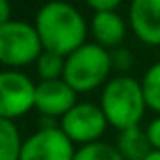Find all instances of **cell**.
<instances>
[{
	"label": "cell",
	"instance_id": "cell-1",
	"mask_svg": "<svg viewBox=\"0 0 160 160\" xmlns=\"http://www.w3.org/2000/svg\"><path fill=\"white\" fill-rule=\"evenodd\" d=\"M34 25L42 38L43 49L60 53L64 57L83 45L91 30L83 13L64 0L45 2L38 10Z\"/></svg>",
	"mask_w": 160,
	"mask_h": 160
},
{
	"label": "cell",
	"instance_id": "cell-2",
	"mask_svg": "<svg viewBox=\"0 0 160 160\" xmlns=\"http://www.w3.org/2000/svg\"><path fill=\"white\" fill-rule=\"evenodd\" d=\"M100 106L109 126L117 130L139 124L149 109L141 81L130 77L128 73H119L108 79L100 92Z\"/></svg>",
	"mask_w": 160,
	"mask_h": 160
},
{
	"label": "cell",
	"instance_id": "cell-3",
	"mask_svg": "<svg viewBox=\"0 0 160 160\" xmlns=\"http://www.w3.org/2000/svg\"><path fill=\"white\" fill-rule=\"evenodd\" d=\"M111 72V53L96 42H85L75 51L66 55L64 79L77 92L102 89L108 83Z\"/></svg>",
	"mask_w": 160,
	"mask_h": 160
},
{
	"label": "cell",
	"instance_id": "cell-4",
	"mask_svg": "<svg viewBox=\"0 0 160 160\" xmlns=\"http://www.w3.org/2000/svg\"><path fill=\"white\" fill-rule=\"evenodd\" d=\"M43 51L36 25L12 19L0 25V62L4 68L21 70L38 60Z\"/></svg>",
	"mask_w": 160,
	"mask_h": 160
},
{
	"label": "cell",
	"instance_id": "cell-5",
	"mask_svg": "<svg viewBox=\"0 0 160 160\" xmlns=\"http://www.w3.org/2000/svg\"><path fill=\"white\" fill-rule=\"evenodd\" d=\"M36 87L32 79L15 68H4L0 73V117L17 121L34 109Z\"/></svg>",
	"mask_w": 160,
	"mask_h": 160
},
{
	"label": "cell",
	"instance_id": "cell-6",
	"mask_svg": "<svg viewBox=\"0 0 160 160\" xmlns=\"http://www.w3.org/2000/svg\"><path fill=\"white\" fill-rule=\"evenodd\" d=\"M66 136L75 145H87L100 141L109 126L108 117L100 104L77 102L58 122Z\"/></svg>",
	"mask_w": 160,
	"mask_h": 160
},
{
	"label": "cell",
	"instance_id": "cell-7",
	"mask_svg": "<svg viewBox=\"0 0 160 160\" xmlns=\"http://www.w3.org/2000/svg\"><path fill=\"white\" fill-rule=\"evenodd\" d=\"M75 143L58 124H43L23 141L21 160H73Z\"/></svg>",
	"mask_w": 160,
	"mask_h": 160
},
{
	"label": "cell",
	"instance_id": "cell-8",
	"mask_svg": "<svg viewBox=\"0 0 160 160\" xmlns=\"http://www.w3.org/2000/svg\"><path fill=\"white\" fill-rule=\"evenodd\" d=\"M77 94L79 92L64 77L40 81L36 87L34 109L45 119H62L77 104Z\"/></svg>",
	"mask_w": 160,
	"mask_h": 160
},
{
	"label": "cell",
	"instance_id": "cell-9",
	"mask_svg": "<svg viewBox=\"0 0 160 160\" xmlns=\"http://www.w3.org/2000/svg\"><path fill=\"white\" fill-rule=\"evenodd\" d=\"M128 25L145 45H160V0H132Z\"/></svg>",
	"mask_w": 160,
	"mask_h": 160
},
{
	"label": "cell",
	"instance_id": "cell-10",
	"mask_svg": "<svg viewBox=\"0 0 160 160\" xmlns=\"http://www.w3.org/2000/svg\"><path fill=\"white\" fill-rule=\"evenodd\" d=\"M89 27H91L92 42H96L98 45H102L109 51L122 45V42L126 40L128 28H130L128 19L124 21V17L117 10L94 12Z\"/></svg>",
	"mask_w": 160,
	"mask_h": 160
},
{
	"label": "cell",
	"instance_id": "cell-11",
	"mask_svg": "<svg viewBox=\"0 0 160 160\" xmlns=\"http://www.w3.org/2000/svg\"><path fill=\"white\" fill-rule=\"evenodd\" d=\"M117 132L119 134L115 139V147L119 149V152L122 154L124 160H143L152 151L147 130L141 128L139 124L128 126V128H122Z\"/></svg>",
	"mask_w": 160,
	"mask_h": 160
},
{
	"label": "cell",
	"instance_id": "cell-12",
	"mask_svg": "<svg viewBox=\"0 0 160 160\" xmlns=\"http://www.w3.org/2000/svg\"><path fill=\"white\" fill-rule=\"evenodd\" d=\"M23 141L15 121L0 117V160H21Z\"/></svg>",
	"mask_w": 160,
	"mask_h": 160
},
{
	"label": "cell",
	"instance_id": "cell-13",
	"mask_svg": "<svg viewBox=\"0 0 160 160\" xmlns=\"http://www.w3.org/2000/svg\"><path fill=\"white\" fill-rule=\"evenodd\" d=\"M36 66V75L40 81H49V79H60L64 77V68H66V57L49 49H43L38 60L34 62Z\"/></svg>",
	"mask_w": 160,
	"mask_h": 160
},
{
	"label": "cell",
	"instance_id": "cell-14",
	"mask_svg": "<svg viewBox=\"0 0 160 160\" xmlns=\"http://www.w3.org/2000/svg\"><path fill=\"white\" fill-rule=\"evenodd\" d=\"M141 87L149 109L160 115V60L145 70L141 77Z\"/></svg>",
	"mask_w": 160,
	"mask_h": 160
},
{
	"label": "cell",
	"instance_id": "cell-15",
	"mask_svg": "<svg viewBox=\"0 0 160 160\" xmlns=\"http://www.w3.org/2000/svg\"><path fill=\"white\" fill-rule=\"evenodd\" d=\"M73 160H124V158L115 145H109L100 139L94 143L79 145Z\"/></svg>",
	"mask_w": 160,
	"mask_h": 160
},
{
	"label": "cell",
	"instance_id": "cell-16",
	"mask_svg": "<svg viewBox=\"0 0 160 160\" xmlns=\"http://www.w3.org/2000/svg\"><path fill=\"white\" fill-rule=\"evenodd\" d=\"M109 53H111L113 72H117V73H128V70L134 66V55H132V51L121 45V47L111 49Z\"/></svg>",
	"mask_w": 160,
	"mask_h": 160
},
{
	"label": "cell",
	"instance_id": "cell-17",
	"mask_svg": "<svg viewBox=\"0 0 160 160\" xmlns=\"http://www.w3.org/2000/svg\"><path fill=\"white\" fill-rule=\"evenodd\" d=\"M147 136H149V141L152 145V149L160 151V115L154 117L149 124H147Z\"/></svg>",
	"mask_w": 160,
	"mask_h": 160
},
{
	"label": "cell",
	"instance_id": "cell-18",
	"mask_svg": "<svg viewBox=\"0 0 160 160\" xmlns=\"http://www.w3.org/2000/svg\"><path fill=\"white\" fill-rule=\"evenodd\" d=\"M85 4L92 12H104V10H117L122 0H85Z\"/></svg>",
	"mask_w": 160,
	"mask_h": 160
},
{
	"label": "cell",
	"instance_id": "cell-19",
	"mask_svg": "<svg viewBox=\"0 0 160 160\" xmlns=\"http://www.w3.org/2000/svg\"><path fill=\"white\" fill-rule=\"evenodd\" d=\"M12 6H10V0H0V25L12 21Z\"/></svg>",
	"mask_w": 160,
	"mask_h": 160
},
{
	"label": "cell",
	"instance_id": "cell-20",
	"mask_svg": "<svg viewBox=\"0 0 160 160\" xmlns=\"http://www.w3.org/2000/svg\"><path fill=\"white\" fill-rule=\"evenodd\" d=\"M143 160H160V151L152 149V151H151V152H149V154L143 158Z\"/></svg>",
	"mask_w": 160,
	"mask_h": 160
}]
</instances>
